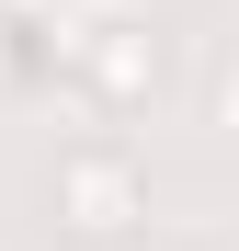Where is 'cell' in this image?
Segmentation results:
<instances>
[{
	"mask_svg": "<svg viewBox=\"0 0 239 251\" xmlns=\"http://www.w3.org/2000/svg\"><path fill=\"white\" fill-rule=\"evenodd\" d=\"M68 69H80L91 103H148L159 92V34L148 23H80L68 34Z\"/></svg>",
	"mask_w": 239,
	"mask_h": 251,
	"instance_id": "2",
	"label": "cell"
},
{
	"mask_svg": "<svg viewBox=\"0 0 239 251\" xmlns=\"http://www.w3.org/2000/svg\"><path fill=\"white\" fill-rule=\"evenodd\" d=\"M46 205H57V228L80 240V251H114V240H137L148 228V172H137V160L126 149H68L57 160V183H46Z\"/></svg>",
	"mask_w": 239,
	"mask_h": 251,
	"instance_id": "1",
	"label": "cell"
},
{
	"mask_svg": "<svg viewBox=\"0 0 239 251\" xmlns=\"http://www.w3.org/2000/svg\"><path fill=\"white\" fill-rule=\"evenodd\" d=\"M12 69H23V46H12V23H0V92H12Z\"/></svg>",
	"mask_w": 239,
	"mask_h": 251,
	"instance_id": "3",
	"label": "cell"
}]
</instances>
